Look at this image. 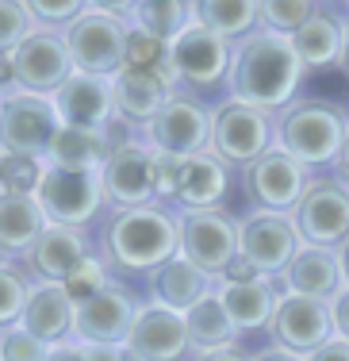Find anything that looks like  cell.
<instances>
[{
  "mask_svg": "<svg viewBox=\"0 0 349 361\" xmlns=\"http://www.w3.org/2000/svg\"><path fill=\"white\" fill-rule=\"evenodd\" d=\"M108 257L119 269H161L165 262H173L181 254V219H173L165 208H131L119 212L108 227Z\"/></svg>",
  "mask_w": 349,
  "mask_h": 361,
  "instance_id": "2",
  "label": "cell"
},
{
  "mask_svg": "<svg viewBox=\"0 0 349 361\" xmlns=\"http://www.w3.org/2000/svg\"><path fill=\"white\" fill-rule=\"evenodd\" d=\"M115 89V111L127 123H154V116L165 108V100L173 97L165 81L158 73H142V70H123L112 81Z\"/></svg>",
  "mask_w": 349,
  "mask_h": 361,
  "instance_id": "25",
  "label": "cell"
},
{
  "mask_svg": "<svg viewBox=\"0 0 349 361\" xmlns=\"http://www.w3.org/2000/svg\"><path fill=\"white\" fill-rule=\"evenodd\" d=\"M215 158H223L227 166H253L261 154L272 150V119L269 111H258L250 104H227L215 108L211 116V146Z\"/></svg>",
  "mask_w": 349,
  "mask_h": 361,
  "instance_id": "7",
  "label": "cell"
},
{
  "mask_svg": "<svg viewBox=\"0 0 349 361\" xmlns=\"http://www.w3.org/2000/svg\"><path fill=\"white\" fill-rule=\"evenodd\" d=\"M345 135H349V123H345L342 108L326 104V100H300L277 123L280 150L292 154L303 166H326V161H334Z\"/></svg>",
  "mask_w": 349,
  "mask_h": 361,
  "instance_id": "3",
  "label": "cell"
},
{
  "mask_svg": "<svg viewBox=\"0 0 349 361\" xmlns=\"http://www.w3.org/2000/svg\"><path fill=\"white\" fill-rule=\"evenodd\" d=\"M189 338L196 350H203V354H215V350H231V338H234V323L231 315H227L223 300H219V292H211L203 304H196L189 315Z\"/></svg>",
  "mask_w": 349,
  "mask_h": 361,
  "instance_id": "31",
  "label": "cell"
},
{
  "mask_svg": "<svg viewBox=\"0 0 349 361\" xmlns=\"http://www.w3.org/2000/svg\"><path fill=\"white\" fill-rule=\"evenodd\" d=\"M89 243L81 231L73 227H46L39 235V243L27 250V265L50 285H65L89 265Z\"/></svg>",
  "mask_w": 349,
  "mask_h": 361,
  "instance_id": "20",
  "label": "cell"
},
{
  "mask_svg": "<svg viewBox=\"0 0 349 361\" xmlns=\"http://www.w3.org/2000/svg\"><path fill=\"white\" fill-rule=\"evenodd\" d=\"M81 361H131L123 346H81Z\"/></svg>",
  "mask_w": 349,
  "mask_h": 361,
  "instance_id": "42",
  "label": "cell"
},
{
  "mask_svg": "<svg viewBox=\"0 0 349 361\" xmlns=\"http://www.w3.org/2000/svg\"><path fill=\"white\" fill-rule=\"evenodd\" d=\"M258 361H307V357L292 354V350H269V354H261Z\"/></svg>",
  "mask_w": 349,
  "mask_h": 361,
  "instance_id": "49",
  "label": "cell"
},
{
  "mask_svg": "<svg viewBox=\"0 0 349 361\" xmlns=\"http://www.w3.org/2000/svg\"><path fill=\"white\" fill-rule=\"evenodd\" d=\"M27 296H31L27 281H23L12 265H8V269H0V326H4V331H12V326L23 319Z\"/></svg>",
  "mask_w": 349,
  "mask_h": 361,
  "instance_id": "36",
  "label": "cell"
},
{
  "mask_svg": "<svg viewBox=\"0 0 349 361\" xmlns=\"http://www.w3.org/2000/svg\"><path fill=\"white\" fill-rule=\"evenodd\" d=\"M261 20V4L253 0H196V23L215 31L219 39H250Z\"/></svg>",
  "mask_w": 349,
  "mask_h": 361,
  "instance_id": "30",
  "label": "cell"
},
{
  "mask_svg": "<svg viewBox=\"0 0 349 361\" xmlns=\"http://www.w3.org/2000/svg\"><path fill=\"white\" fill-rule=\"evenodd\" d=\"M104 285H108L104 265H100V262H89V265H84V269H81L73 281H65V292L73 296V304H84V300L96 296V292L104 288Z\"/></svg>",
  "mask_w": 349,
  "mask_h": 361,
  "instance_id": "39",
  "label": "cell"
},
{
  "mask_svg": "<svg viewBox=\"0 0 349 361\" xmlns=\"http://www.w3.org/2000/svg\"><path fill=\"white\" fill-rule=\"evenodd\" d=\"M146 135L158 154H173V158L184 161L211 146V116L203 111L200 100L184 97V92H173L165 100V108L154 116V123L146 127Z\"/></svg>",
  "mask_w": 349,
  "mask_h": 361,
  "instance_id": "13",
  "label": "cell"
},
{
  "mask_svg": "<svg viewBox=\"0 0 349 361\" xmlns=\"http://www.w3.org/2000/svg\"><path fill=\"white\" fill-rule=\"evenodd\" d=\"M330 312H334V331H338V338L349 342V285H345L342 296L330 304Z\"/></svg>",
  "mask_w": 349,
  "mask_h": 361,
  "instance_id": "44",
  "label": "cell"
},
{
  "mask_svg": "<svg viewBox=\"0 0 349 361\" xmlns=\"http://www.w3.org/2000/svg\"><path fill=\"white\" fill-rule=\"evenodd\" d=\"M272 338L284 350L300 357H311L319 346H326L334 338V312L322 300H307V296H280L277 315H272Z\"/></svg>",
  "mask_w": 349,
  "mask_h": 361,
  "instance_id": "15",
  "label": "cell"
},
{
  "mask_svg": "<svg viewBox=\"0 0 349 361\" xmlns=\"http://www.w3.org/2000/svg\"><path fill=\"white\" fill-rule=\"evenodd\" d=\"M39 208L46 212L50 227H84L100 212V204L108 200L104 177L100 173H77V169L46 166L42 185L35 192Z\"/></svg>",
  "mask_w": 349,
  "mask_h": 361,
  "instance_id": "6",
  "label": "cell"
},
{
  "mask_svg": "<svg viewBox=\"0 0 349 361\" xmlns=\"http://www.w3.org/2000/svg\"><path fill=\"white\" fill-rule=\"evenodd\" d=\"M315 12L319 8L311 0H265L261 4V23H265V31H272V35L292 39Z\"/></svg>",
  "mask_w": 349,
  "mask_h": 361,
  "instance_id": "34",
  "label": "cell"
},
{
  "mask_svg": "<svg viewBox=\"0 0 349 361\" xmlns=\"http://www.w3.org/2000/svg\"><path fill=\"white\" fill-rule=\"evenodd\" d=\"M54 108L62 127H81V131H104L108 119L115 116V89L108 77L73 73L62 89L54 92Z\"/></svg>",
  "mask_w": 349,
  "mask_h": 361,
  "instance_id": "19",
  "label": "cell"
},
{
  "mask_svg": "<svg viewBox=\"0 0 349 361\" xmlns=\"http://www.w3.org/2000/svg\"><path fill=\"white\" fill-rule=\"evenodd\" d=\"M127 23L115 20V16H104L100 8L89 4V12L81 16L73 27H65V47H70V58L77 66V73L89 77H108L115 81L127 66Z\"/></svg>",
  "mask_w": 349,
  "mask_h": 361,
  "instance_id": "4",
  "label": "cell"
},
{
  "mask_svg": "<svg viewBox=\"0 0 349 361\" xmlns=\"http://www.w3.org/2000/svg\"><path fill=\"white\" fill-rule=\"evenodd\" d=\"M307 66L300 62L292 39L272 35V31H253L250 39H242V47L234 50L231 62V100L250 104L258 111L284 108L296 97Z\"/></svg>",
  "mask_w": 349,
  "mask_h": 361,
  "instance_id": "1",
  "label": "cell"
},
{
  "mask_svg": "<svg viewBox=\"0 0 349 361\" xmlns=\"http://www.w3.org/2000/svg\"><path fill=\"white\" fill-rule=\"evenodd\" d=\"M284 285L292 296H307V300H322L334 304L345 292V273H342V257L322 246H303L296 254V262L284 269Z\"/></svg>",
  "mask_w": 349,
  "mask_h": 361,
  "instance_id": "21",
  "label": "cell"
},
{
  "mask_svg": "<svg viewBox=\"0 0 349 361\" xmlns=\"http://www.w3.org/2000/svg\"><path fill=\"white\" fill-rule=\"evenodd\" d=\"M189 346V319L161 304H150L139 312V323L123 350L131 354V361H181Z\"/></svg>",
  "mask_w": 349,
  "mask_h": 361,
  "instance_id": "17",
  "label": "cell"
},
{
  "mask_svg": "<svg viewBox=\"0 0 349 361\" xmlns=\"http://www.w3.org/2000/svg\"><path fill=\"white\" fill-rule=\"evenodd\" d=\"M12 58H15V85H20L23 92L50 97V100H54V92L77 73L65 39L54 35V31H35Z\"/></svg>",
  "mask_w": 349,
  "mask_h": 361,
  "instance_id": "14",
  "label": "cell"
},
{
  "mask_svg": "<svg viewBox=\"0 0 349 361\" xmlns=\"http://www.w3.org/2000/svg\"><path fill=\"white\" fill-rule=\"evenodd\" d=\"M27 8L39 23H65V27H73L89 12V4H77V0H31Z\"/></svg>",
  "mask_w": 349,
  "mask_h": 361,
  "instance_id": "38",
  "label": "cell"
},
{
  "mask_svg": "<svg viewBox=\"0 0 349 361\" xmlns=\"http://www.w3.org/2000/svg\"><path fill=\"white\" fill-rule=\"evenodd\" d=\"M0 269H8V250L0 246Z\"/></svg>",
  "mask_w": 349,
  "mask_h": 361,
  "instance_id": "52",
  "label": "cell"
},
{
  "mask_svg": "<svg viewBox=\"0 0 349 361\" xmlns=\"http://www.w3.org/2000/svg\"><path fill=\"white\" fill-rule=\"evenodd\" d=\"M62 119L50 97L35 92H12L0 104V154H23V158H50Z\"/></svg>",
  "mask_w": 349,
  "mask_h": 361,
  "instance_id": "5",
  "label": "cell"
},
{
  "mask_svg": "<svg viewBox=\"0 0 349 361\" xmlns=\"http://www.w3.org/2000/svg\"><path fill=\"white\" fill-rule=\"evenodd\" d=\"M0 104H4V100H0Z\"/></svg>",
  "mask_w": 349,
  "mask_h": 361,
  "instance_id": "53",
  "label": "cell"
},
{
  "mask_svg": "<svg viewBox=\"0 0 349 361\" xmlns=\"http://www.w3.org/2000/svg\"><path fill=\"white\" fill-rule=\"evenodd\" d=\"M15 81V58L12 54H0V85Z\"/></svg>",
  "mask_w": 349,
  "mask_h": 361,
  "instance_id": "47",
  "label": "cell"
},
{
  "mask_svg": "<svg viewBox=\"0 0 349 361\" xmlns=\"http://www.w3.org/2000/svg\"><path fill=\"white\" fill-rule=\"evenodd\" d=\"M115 146L100 131H81V127H62L54 146H50V166L77 169V173H100L108 166Z\"/></svg>",
  "mask_w": 349,
  "mask_h": 361,
  "instance_id": "29",
  "label": "cell"
},
{
  "mask_svg": "<svg viewBox=\"0 0 349 361\" xmlns=\"http://www.w3.org/2000/svg\"><path fill=\"white\" fill-rule=\"evenodd\" d=\"M219 300H223L234 331H261V326H269L272 315H277V304H280V296H277V288H272L269 277L246 281V285L223 281Z\"/></svg>",
  "mask_w": 349,
  "mask_h": 361,
  "instance_id": "26",
  "label": "cell"
},
{
  "mask_svg": "<svg viewBox=\"0 0 349 361\" xmlns=\"http://www.w3.org/2000/svg\"><path fill=\"white\" fill-rule=\"evenodd\" d=\"M200 361H250V357L238 354V350H215V354H203Z\"/></svg>",
  "mask_w": 349,
  "mask_h": 361,
  "instance_id": "48",
  "label": "cell"
},
{
  "mask_svg": "<svg viewBox=\"0 0 349 361\" xmlns=\"http://www.w3.org/2000/svg\"><path fill=\"white\" fill-rule=\"evenodd\" d=\"M338 257H342V273H345V285H349V243L342 246V254H338Z\"/></svg>",
  "mask_w": 349,
  "mask_h": 361,
  "instance_id": "51",
  "label": "cell"
},
{
  "mask_svg": "<svg viewBox=\"0 0 349 361\" xmlns=\"http://www.w3.org/2000/svg\"><path fill=\"white\" fill-rule=\"evenodd\" d=\"M46 361H81V346H54Z\"/></svg>",
  "mask_w": 349,
  "mask_h": 361,
  "instance_id": "46",
  "label": "cell"
},
{
  "mask_svg": "<svg viewBox=\"0 0 349 361\" xmlns=\"http://www.w3.org/2000/svg\"><path fill=\"white\" fill-rule=\"evenodd\" d=\"M154 296L161 307H169L177 315H189L196 304H203L211 296V277L203 269H196L189 257L177 254L173 262L154 269Z\"/></svg>",
  "mask_w": 349,
  "mask_h": 361,
  "instance_id": "24",
  "label": "cell"
},
{
  "mask_svg": "<svg viewBox=\"0 0 349 361\" xmlns=\"http://www.w3.org/2000/svg\"><path fill=\"white\" fill-rule=\"evenodd\" d=\"M342 35H345V23L319 8V12L292 35V47H296V54H300V62L307 66V70H322V66L342 62Z\"/></svg>",
  "mask_w": 349,
  "mask_h": 361,
  "instance_id": "28",
  "label": "cell"
},
{
  "mask_svg": "<svg viewBox=\"0 0 349 361\" xmlns=\"http://www.w3.org/2000/svg\"><path fill=\"white\" fill-rule=\"evenodd\" d=\"M169 58H173L177 77H184V81H192V85H203V89L223 81V77H231V62H234L231 42L219 39L215 31H208L203 23H192V27L169 47Z\"/></svg>",
  "mask_w": 349,
  "mask_h": 361,
  "instance_id": "18",
  "label": "cell"
},
{
  "mask_svg": "<svg viewBox=\"0 0 349 361\" xmlns=\"http://www.w3.org/2000/svg\"><path fill=\"white\" fill-rule=\"evenodd\" d=\"M303 250V238L296 231V219L277 216V212H253L238 223V254L253 262L261 277L284 273Z\"/></svg>",
  "mask_w": 349,
  "mask_h": 361,
  "instance_id": "9",
  "label": "cell"
},
{
  "mask_svg": "<svg viewBox=\"0 0 349 361\" xmlns=\"http://www.w3.org/2000/svg\"><path fill=\"white\" fill-rule=\"evenodd\" d=\"M231 173H227V161L215 158L211 150L192 154L181 161V180H177V200L189 212H211L219 200L227 196Z\"/></svg>",
  "mask_w": 349,
  "mask_h": 361,
  "instance_id": "23",
  "label": "cell"
},
{
  "mask_svg": "<svg viewBox=\"0 0 349 361\" xmlns=\"http://www.w3.org/2000/svg\"><path fill=\"white\" fill-rule=\"evenodd\" d=\"M35 16L20 0H0V54H15L35 31H31Z\"/></svg>",
  "mask_w": 349,
  "mask_h": 361,
  "instance_id": "35",
  "label": "cell"
},
{
  "mask_svg": "<svg viewBox=\"0 0 349 361\" xmlns=\"http://www.w3.org/2000/svg\"><path fill=\"white\" fill-rule=\"evenodd\" d=\"M296 231L307 246H334L349 243V185L334 177H315L307 180V192L296 204Z\"/></svg>",
  "mask_w": 349,
  "mask_h": 361,
  "instance_id": "8",
  "label": "cell"
},
{
  "mask_svg": "<svg viewBox=\"0 0 349 361\" xmlns=\"http://www.w3.org/2000/svg\"><path fill=\"white\" fill-rule=\"evenodd\" d=\"M177 180H181V158L154 150V192L158 196H177Z\"/></svg>",
  "mask_w": 349,
  "mask_h": 361,
  "instance_id": "40",
  "label": "cell"
},
{
  "mask_svg": "<svg viewBox=\"0 0 349 361\" xmlns=\"http://www.w3.org/2000/svg\"><path fill=\"white\" fill-rule=\"evenodd\" d=\"M46 227H50V219H46V212L39 208L35 196L0 192V246H4L8 254L12 250L27 254Z\"/></svg>",
  "mask_w": 349,
  "mask_h": 361,
  "instance_id": "27",
  "label": "cell"
},
{
  "mask_svg": "<svg viewBox=\"0 0 349 361\" xmlns=\"http://www.w3.org/2000/svg\"><path fill=\"white\" fill-rule=\"evenodd\" d=\"M42 166L39 158H23V154H0V185L4 192L12 196H35L39 185H42Z\"/></svg>",
  "mask_w": 349,
  "mask_h": 361,
  "instance_id": "33",
  "label": "cell"
},
{
  "mask_svg": "<svg viewBox=\"0 0 349 361\" xmlns=\"http://www.w3.org/2000/svg\"><path fill=\"white\" fill-rule=\"evenodd\" d=\"M246 192L253 204H261V212L288 216L307 192V166L284 154L280 146H272L253 166H246Z\"/></svg>",
  "mask_w": 349,
  "mask_h": 361,
  "instance_id": "12",
  "label": "cell"
},
{
  "mask_svg": "<svg viewBox=\"0 0 349 361\" xmlns=\"http://www.w3.org/2000/svg\"><path fill=\"white\" fill-rule=\"evenodd\" d=\"M342 66L349 73V20H345V35H342Z\"/></svg>",
  "mask_w": 349,
  "mask_h": 361,
  "instance_id": "50",
  "label": "cell"
},
{
  "mask_svg": "<svg viewBox=\"0 0 349 361\" xmlns=\"http://www.w3.org/2000/svg\"><path fill=\"white\" fill-rule=\"evenodd\" d=\"M100 177H104L108 200L119 204L123 212L146 208L150 196H158L154 192V150H146L139 142H115V150L108 158V166L100 169Z\"/></svg>",
  "mask_w": 349,
  "mask_h": 361,
  "instance_id": "16",
  "label": "cell"
},
{
  "mask_svg": "<svg viewBox=\"0 0 349 361\" xmlns=\"http://www.w3.org/2000/svg\"><path fill=\"white\" fill-rule=\"evenodd\" d=\"M258 277H261V273L253 269V262H246L242 254H238L234 262L227 265V273H223V281H234V285H246V281H258Z\"/></svg>",
  "mask_w": 349,
  "mask_h": 361,
  "instance_id": "43",
  "label": "cell"
},
{
  "mask_svg": "<svg viewBox=\"0 0 349 361\" xmlns=\"http://www.w3.org/2000/svg\"><path fill=\"white\" fill-rule=\"evenodd\" d=\"M20 326L31 331L39 342H46V346H58L65 334L77 331V304H73V296L65 292V285L42 281V285L31 288Z\"/></svg>",
  "mask_w": 349,
  "mask_h": 361,
  "instance_id": "22",
  "label": "cell"
},
{
  "mask_svg": "<svg viewBox=\"0 0 349 361\" xmlns=\"http://www.w3.org/2000/svg\"><path fill=\"white\" fill-rule=\"evenodd\" d=\"M307 361H349V342L334 334V338H330L326 346H319V350H315V354H311Z\"/></svg>",
  "mask_w": 349,
  "mask_h": 361,
  "instance_id": "41",
  "label": "cell"
},
{
  "mask_svg": "<svg viewBox=\"0 0 349 361\" xmlns=\"http://www.w3.org/2000/svg\"><path fill=\"white\" fill-rule=\"evenodd\" d=\"M134 20L142 31L173 47L196 23V4H189V0H142V4H134Z\"/></svg>",
  "mask_w": 349,
  "mask_h": 361,
  "instance_id": "32",
  "label": "cell"
},
{
  "mask_svg": "<svg viewBox=\"0 0 349 361\" xmlns=\"http://www.w3.org/2000/svg\"><path fill=\"white\" fill-rule=\"evenodd\" d=\"M50 357V346L39 342L31 331L23 326H12V331L0 334V361H46Z\"/></svg>",
  "mask_w": 349,
  "mask_h": 361,
  "instance_id": "37",
  "label": "cell"
},
{
  "mask_svg": "<svg viewBox=\"0 0 349 361\" xmlns=\"http://www.w3.org/2000/svg\"><path fill=\"white\" fill-rule=\"evenodd\" d=\"M334 169H338V180H342V185H349V135H345L342 150H338V158H334Z\"/></svg>",
  "mask_w": 349,
  "mask_h": 361,
  "instance_id": "45",
  "label": "cell"
},
{
  "mask_svg": "<svg viewBox=\"0 0 349 361\" xmlns=\"http://www.w3.org/2000/svg\"><path fill=\"white\" fill-rule=\"evenodd\" d=\"M181 257H189L208 277H223L238 257V223L227 212H184L181 216Z\"/></svg>",
  "mask_w": 349,
  "mask_h": 361,
  "instance_id": "10",
  "label": "cell"
},
{
  "mask_svg": "<svg viewBox=\"0 0 349 361\" xmlns=\"http://www.w3.org/2000/svg\"><path fill=\"white\" fill-rule=\"evenodd\" d=\"M139 300L123 285L108 281L96 296L77 304V338L81 346H127L134 323H139Z\"/></svg>",
  "mask_w": 349,
  "mask_h": 361,
  "instance_id": "11",
  "label": "cell"
}]
</instances>
